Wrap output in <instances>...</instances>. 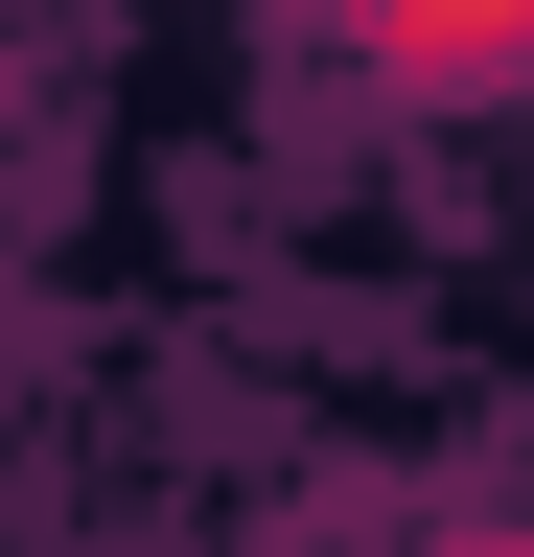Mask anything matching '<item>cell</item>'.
<instances>
[{
  "label": "cell",
  "instance_id": "1",
  "mask_svg": "<svg viewBox=\"0 0 534 557\" xmlns=\"http://www.w3.org/2000/svg\"><path fill=\"white\" fill-rule=\"evenodd\" d=\"M395 94H534V0H325Z\"/></svg>",
  "mask_w": 534,
  "mask_h": 557
},
{
  "label": "cell",
  "instance_id": "2",
  "mask_svg": "<svg viewBox=\"0 0 534 557\" xmlns=\"http://www.w3.org/2000/svg\"><path fill=\"white\" fill-rule=\"evenodd\" d=\"M395 557H534V534H488V511H442V534H395Z\"/></svg>",
  "mask_w": 534,
  "mask_h": 557
}]
</instances>
